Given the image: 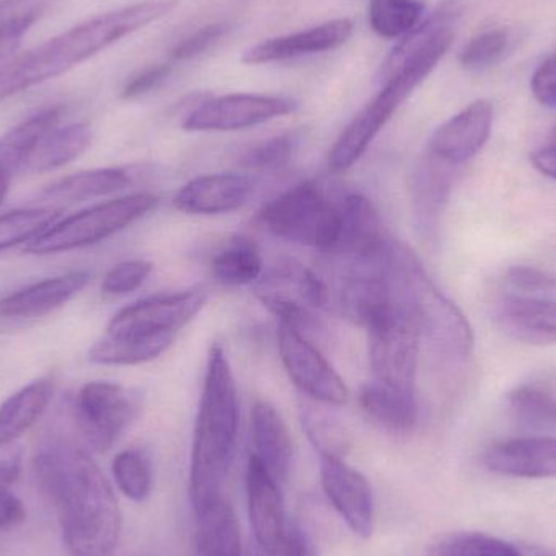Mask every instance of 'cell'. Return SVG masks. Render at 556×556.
I'll list each match as a JSON object with an SVG mask.
<instances>
[{
    "instance_id": "obj_27",
    "label": "cell",
    "mask_w": 556,
    "mask_h": 556,
    "mask_svg": "<svg viewBox=\"0 0 556 556\" xmlns=\"http://www.w3.org/2000/svg\"><path fill=\"white\" fill-rule=\"evenodd\" d=\"M359 405L368 420L391 434H407L417 427V392H404L378 381L359 389Z\"/></svg>"
},
{
    "instance_id": "obj_3",
    "label": "cell",
    "mask_w": 556,
    "mask_h": 556,
    "mask_svg": "<svg viewBox=\"0 0 556 556\" xmlns=\"http://www.w3.org/2000/svg\"><path fill=\"white\" fill-rule=\"evenodd\" d=\"M238 428L240 401L233 369L224 346L215 343L208 352L192 441L189 500L194 513L224 496L222 492L233 463Z\"/></svg>"
},
{
    "instance_id": "obj_44",
    "label": "cell",
    "mask_w": 556,
    "mask_h": 556,
    "mask_svg": "<svg viewBox=\"0 0 556 556\" xmlns=\"http://www.w3.org/2000/svg\"><path fill=\"white\" fill-rule=\"evenodd\" d=\"M153 266L149 261H126L116 264L103 278L101 291L110 296H123L139 290L149 277L152 276Z\"/></svg>"
},
{
    "instance_id": "obj_52",
    "label": "cell",
    "mask_w": 556,
    "mask_h": 556,
    "mask_svg": "<svg viewBox=\"0 0 556 556\" xmlns=\"http://www.w3.org/2000/svg\"><path fill=\"white\" fill-rule=\"evenodd\" d=\"M254 556H269L264 554V552H261L260 548H256V552H254Z\"/></svg>"
},
{
    "instance_id": "obj_11",
    "label": "cell",
    "mask_w": 556,
    "mask_h": 556,
    "mask_svg": "<svg viewBox=\"0 0 556 556\" xmlns=\"http://www.w3.org/2000/svg\"><path fill=\"white\" fill-rule=\"evenodd\" d=\"M459 12L457 2H446L404 36L382 65L381 85L401 74H414L425 80L453 46L454 23Z\"/></svg>"
},
{
    "instance_id": "obj_12",
    "label": "cell",
    "mask_w": 556,
    "mask_h": 556,
    "mask_svg": "<svg viewBox=\"0 0 556 556\" xmlns=\"http://www.w3.org/2000/svg\"><path fill=\"white\" fill-rule=\"evenodd\" d=\"M298 110L291 98L235 93L202 101L182 121L188 132H233L261 126Z\"/></svg>"
},
{
    "instance_id": "obj_4",
    "label": "cell",
    "mask_w": 556,
    "mask_h": 556,
    "mask_svg": "<svg viewBox=\"0 0 556 556\" xmlns=\"http://www.w3.org/2000/svg\"><path fill=\"white\" fill-rule=\"evenodd\" d=\"M394 264L402 296L417 320L421 337L444 358L454 362L469 358L476 339L463 311L428 276L417 254L399 241L394 243Z\"/></svg>"
},
{
    "instance_id": "obj_23",
    "label": "cell",
    "mask_w": 556,
    "mask_h": 556,
    "mask_svg": "<svg viewBox=\"0 0 556 556\" xmlns=\"http://www.w3.org/2000/svg\"><path fill=\"white\" fill-rule=\"evenodd\" d=\"M62 113V106L45 108L0 136V205L9 194L13 176L26 168L41 140L58 127Z\"/></svg>"
},
{
    "instance_id": "obj_28",
    "label": "cell",
    "mask_w": 556,
    "mask_h": 556,
    "mask_svg": "<svg viewBox=\"0 0 556 556\" xmlns=\"http://www.w3.org/2000/svg\"><path fill=\"white\" fill-rule=\"evenodd\" d=\"M195 548L199 556H244L237 515L224 496L195 511Z\"/></svg>"
},
{
    "instance_id": "obj_37",
    "label": "cell",
    "mask_w": 556,
    "mask_h": 556,
    "mask_svg": "<svg viewBox=\"0 0 556 556\" xmlns=\"http://www.w3.org/2000/svg\"><path fill=\"white\" fill-rule=\"evenodd\" d=\"M509 410L522 427L556 430V394L538 384H521L508 395Z\"/></svg>"
},
{
    "instance_id": "obj_40",
    "label": "cell",
    "mask_w": 556,
    "mask_h": 556,
    "mask_svg": "<svg viewBox=\"0 0 556 556\" xmlns=\"http://www.w3.org/2000/svg\"><path fill=\"white\" fill-rule=\"evenodd\" d=\"M301 134L298 130L278 134L248 149L240 165L250 172L276 173L287 168L300 152Z\"/></svg>"
},
{
    "instance_id": "obj_5",
    "label": "cell",
    "mask_w": 556,
    "mask_h": 556,
    "mask_svg": "<svg viewBox=\"0 0 556 556\" xmlns=\"http://www.w3.org/2000/svg\"><path fill=\"white\" fill-rule=\"evenodd\" d=\"M260 222L280 240L330 254L339 237V198L330 199L319 182H300L264 205Z\"/></svg>"
},
{
    "instance_id": "obj_10",
    "label": "cell",
    "mask_w": 556,
    "mask_h": 556,
    "mask_svg": "<svg viewBox=\"0 0 556 556\" xmlns=\"http://www.w3.org/2000/svg\"><path fill=\"white\" fill-rule=\"evenodd\" d=\"M417 75L401 74L382 85L381 91L353 117L352 123L340 134L329 153V169L345 173L356 165L391 119L392 114L410 97L421 84Z\"/></svg>"
},
{
    "instance_id": "obj_25",
    "label": "cell",
    "mask_w": 556,
    "mask_h": 556,
    "mask_svg": "<svg viewBox=\"0 0 556 556\" xmlns=\"http://www.w3.org/2000/svg\"><path fill=\"white\" fill-rule=\"evenodd\" d=\"M457 168L425 155L412 176V204L417 228L425 238H434L450 199Z\"/></svg>"
},
{
    "instance_id": "obj_7",
    "label": "cell",
    "mask_w": 556,
    "mask_h": 556,
    "mask_svg": "<svg viewBox=\"0 0 556 556\" xmlns=\"http://www.w3.org/2000/svg\"><path fill=\"white\" fill-rule=\"evenodd\" d=\"M372 381L404 392L415 391L421 333L404 298L366 327Z\"/></svg>"
},
{
    "instance_id": "obj_47",
    "label": "cell",
    "mask_w": 556,
    "mask_h": 556,
    "mask_svg": "<svg viewBox=\"0 0 556 556\" xmlns=\"http://www.w3.org/2000/svg\"><path fill=\"white\" fill-rule=\"evenodd\" d=\"M532 97L548 110H556V52L548 55L531 78Z\"/></svg>"
},
{
    "instance_id": "obj_15",
    "label": "cell",
    "mask_w": 556,
    "mask_h": 556,
    "mask_svg": "<svg viewBox=\"0 0 556 556\" xmlns=\"http://www.w3.org/2000/svg\"><path fill=\"white\" fill-rule=\"evenodd\" d=\"M319 473L327 500L350 531L362 539L371 538L375 498L366 477L336 457H320Z\"/></svg>"
},
{
    "instance_id": "obj_21",
    "label": "cell",
    "mask_w": 556,
    "mask_h": 556,
    "mask_svg": "<svg viewBox=\"0 0 556 556\" xmlns=\"http://www.w3.org/2000/svg\"><path fill=\"white\" fill-rule=\"evenodd\" d=\"M490 472L515 479H556V438H518L493 444L483 454Z\"/></svg>"
},
{
    "instance_id": "obj_20",
    "label": "cell",
    "mask_w": 556,
    "mask_h": 556,
    "mask_svg": "<svg viewBox=\"0 0 556 556\" xmlns=\"http://www.w3.org/2000/svg\"><path fill=\"white\" fill-rule=\"evenodd\" d=\"M353 33L350 18L330 20L323 25L313 26L293 35L278 36L253 46L243 55L244 64L261 65L270 62L288 61L303 55L320 54L333 51L349 41Z\"/></svg>"
},
{
    "instance_id": "obj_35",
    "label": "cell",
    "mask_w": 556,
    "mask_h": 556,
    "mask_svg": "<svg viewBox=\"0 0 556 556\" xmlns=\"http://www.w3.org/2000/svg\"><path fill=\"white\" fill-rule=\"evenodd\" d=\"M424 13L425 3L421 0H371L368 23L381 38L399 39L424 22Z\"/></svg>"
},
{
    "instance_id": "obj_9",
    "label": "cell",
    "mask_w": 556,
    "mask_h": 556,
    "mask_svg": "<svg viewBox=\"0 0 556 556\" xmlns=\"http://www.w3.org/2000/svg\"><path fill=\"white\" fill-rule=\"evenodd\" d=\"M142 395L110 381H91L75 395L74 418L85 443L94 453H106L136 420Z\"/></svg>"
},
{
    "instance_id": "obj_41",
    "label": "cell",
    "mask_w": 556,
    "mask_h": 556,
    "mask_svg": "<svg viewBox=\"0 0 556 556\" xmlns=\"http://www.w3.org/2000/svg\"><path fill=\"white\" fill-rule=\"evenodd\" d=\"M113 476L121 492L132 502H146L152 493V463L142 450L121 451L113 460Z\"/></svg>"
},
{
    "instance_id": "obj_16",
    "label": "cell",
    "mask_w": 556,
    "mask_h": 556,
    "mask_svg": "<svg viewBox=\"0 0 556 556\" xmlns=\"http://www.w3.org/2000/svg\"><path fill=\"white\" fill-rule=\"evenodd\" d=\"M247 493L257 548L269 556L280 555L288 529L280 483L254 454L248 460Z\"/></svg>"
},
{
    "instance_id": "obj_33",
    "label": "cell",
    "mask_w": 556,
    "mask_h": 556,
    "mask_svg": "<svg viewBox=\"0 0 556 556\" xmlns=\"http://www.w3.org/2000/svg\"><path fill=\"white\" fill-rule=\"evenodd\" d=\"M300 420L307 440L311 441L320 457L343 459L352 446L349 428L330 410V405L306 401L300 404Z\"/></svg>"
},
{
    "instance_id": "obj_6",
    "label": "cell",
    "mask_w": 556,
    "mask_h": 556,
    "mask_svg": "<svg viewBox=\"0 0 556 556\" xmlns=\"http://www.w3.org/2000/svg\"><path fill=\"white\" fill-rule=\"evenodd\" d=\"M156 204L159 198L152 192H136L101 202L52 225L26 244L25 251L33 256H48L93 247L146 217Z\"/></svg>"
},
{
    "instance_id": "obj_29",
    "label": "cell",
    "mask_w": 556,
    "mask_h": 556,
    "mask_svg": "<svg viewBox=\"0 0 556 556\" xmlns=\"http://www.w3.org/2000/svg\"><path fill=\"white\" fill-rule=\"evenodd\" d=\"M134 166H114L75 173L49 185L42 195L55 202H81L126 191L136 181Z\"/></svg>"
},
{
    "instance_id": "obj_51",
    "label": "cell",
    "mask_w": 556,
    "mask_h": 556,
    "mask_svg": "<svg viewBox=\"0 0 556 556\" xmlns=\"http://www.w3.org/2000/svg\"><path fill=\"white\" fill-rule=\"evenodd\" d=\"M521 556H556L554 548L539 547V545H519Z\"/></svg>"
},
{
    "instance_id": "obj_19",
    "label": "cell",
    "mask_w": 556,
    "mask_h": 556,
    "mask_svg": "<svg viewBox=\"0 0 556 556\" xmlns=\"http://www.w3.org/2000/svg\"><path fill=\"white\" fill-rule=\"evenodd\" d=\"M90 278L88 270H71L26 285L0 298V320L36 319L54 313L74 300L90 283Z\"/></svg>"
},
{
    "instance_id": "obj_32",
    "label": "cell",
    "mask_w": 556,
    "mask_h": 556,
    "mask_svg": "<svg viewBox=\"0 0 556 556\" xmlns=\"http://www.w3.org/2000/svg\"><path fill=\"white\" fill-rule=\"evenodd\" d=\"M93 130L88 124L74 123L55 127L39 143L25 169L31 173H49L68 165L90 149Z\"/></svg>"
},
{
    "instance_id": "obj_42",
    "label": "cell",
    "mask_w": 556,
    "mask_h": 556,
    "mask_svg": "<svg viewBox=\"0 0 556 556\" xmlns=\"http://www.w3.org/2000/svg\"><path fill=\"white\" fill-rule=\"evenodd\" d=\"M22 473V454L18 450L0 456V531L22 525L26 518L25 505L13 495L12 486Z\"/></svg>"
},
{
    "instance_id": "obj_39",
    "label": "cell",
    "mask_w": 556,
    "mask_h": 556,
    "mask_svg": "<svg viewBox=\"0 0 556 556\" xmlns=\"http://www.w3.org/2000/svg\"><path fill=\"white\" fill-rule=\"evenodd\" d=\"M428 556H521V547L483 532H453L438 539Z\"/></svg>"
},
{
    "instance_id": "obj_50",
    "label": "cell",
    "mask_w": 556,
    "mask_h": 556,
    "mask_svg": "<svg viewBox=\"0 0 556 556\" xmlns=\"http://www.w3.org/2000/svg\"><path fill=\"white\" fill-rule=\"evenodd\" d=\"M531 163L542 175L556 181V137L531 153Z\"/></svg>"
},
{
    "instance_id": "obj_31",
    "label": "cell",
    "mask_w": 556,
    "mask_h": 556,
    "mask_svg": "<svg viewBox=\"0 0 556 556\" xmlns=\"http://www.w3.org/2000/svg\"><path fill=\"white\" fill-rule=\"evenodd\" d=\"M176 333L155 336H116L104 333L88 352L94 365L136 366L162 356L175 342Z\"/></svg>"
},
{
    "instance_id": "obj_38",
    "label": "cell",
    "mask_w": 556,
    "mask_h": 556,
    "mask_svg": "<svg viewBox=\"0 0 556 556\" xmlns=\"http://www.w3.org/2000/svg\"><path fill=\"white\" fill-rule=\"evenodd\" d=\"M49 0H0V64L18 49L23 36L41 18Z\"/></svg>"
},
{
    "instance_id": "obj_14",
    "label": "cell",
    "mask_w": 556,
    "mask_h": 556,
    "mask_svg": "<svg viewBox=\"0 0 556 556\" xmlns=\"http://www.w3.org/2000/svg\"><path fill=\"white\" fill-rule=\"evenodd\" d=\"M207 300L205 287L146 298L121 309L108 324L106 332L116 336L176 333L201 313Z\"/></svg>"
},
{
    "instance_id": "obj_49",
    "label": "cell",
    "mask_w": 556,
    "mask_h": 556,
    "mask_svg": "<svg viewBox=\"0 0 556 556\" xmlns=\"http://www.w3.org/2000/svg\"><path fill=\"white\" fill-rule=\"evenodd\" d=\"M281 556H317L309 535L298 525H290L285 535Z\"/></svg>"
},
{
    "instance_id": "obj_43",
    "label": "cell",
    "mask_w": 556,
    "mask_h": 556,
    "mask_svg": "<svg viewBox=\"0 0 556 556\" xmlns=\"http://www.w3.org/2000/svg\"><path fill=\"white\" fill-rule=\"evenodd\" d=\"M509 46V33L505 28L489 29L473 36L459 54V62L467 71H483L498 62Z\"/></svg>"
},
{
    "instance_id": "obj_1",
    "label": "cell",
    "mask_w": 556,
    "mask_h": 556,
    "mask_svg": "<svg viewBox=\"0 0 556 556\" xmlns=\"http://www.w3.org/2000/svg\"><path fill=\"white\" fill-rule=\"evenodd\" d=\"M33 472L58 511L71 555H113L123 516L110 482L90 454L71 441L51 440L36 454Z\"/></svg>"
},
{
    "instance_id": "obj_24",
    "label": "cell",
    "mask_w": 556,
    "mask_h": 556,
    "mask_svg": "<svg viewBox=\"0 0 556 556\" xmlns=\"http://www.w3.org/2000/svg\"><path fill=\"white\" fill-rule=\"evenodd\" d=\"M496 323L509 337L531 345L556 343V300L508 296L496 306Z\"/></svg>"
},
{
    "instance_id": "obj_17",
    "label": "cell",
    "mask_w": 556,
    "mask_h": 556,
    "mask_svg": "<svg viewBox=\"0 0 556 556\" xmlns=\"http://www.w3.org/2000/svg\"><path fill=\"white\" fill-rule=\"evenodd\" d=\"M493 117L495 111L489 100L473 101L434 130L428 142V155L459 168L489 142Z\"/></svg>"
},
{
    "instance_id": "obj_18",
    "label": "cell",
    "mask_w": 556,
    "mask_h": 556,
    "mask_svg": "<svg viewBox=\"0 0 556 556\" xmlns=\"http://www.w3.org/2000/svg\"><path fill=\"white\" fill-rule=\"evenodd\" d=\"M256 179L240 173H212L186 182L173 204L188 215H224L240 211L253 198Z\"/></svg>"
},
{
    "instance_id": "obj_22",
    "label": "cell",
    "mask_w": 556,
    "mask_h": 556,
    "mask_svg": "<svg viewBox=\"0 0 556 556\" xmlns=\"http://www.w3.org/2000/svg\"><path fill=\"white\" fill-rule=\"evenodd\" d=\"M339 237L329 254L333 260L368 256L389 240L382 233L378 211L365 195L356 192L342 195L339 198Z\"/></svg>"
},
{
    "instance_id": "obj_2",
    "label": "cell",
    "mask_w": 556,
    "mask_h": 556,
    "mask_svg": "<svg viewBox=\"0 0 556 556\" xmlns=\"http://www.w3.org/2000/svg\"><path fill=\"white\" fill-rule=\"evenodd\" d=\"M176 0H149L78 23L0 67V103L64 75L126 36L175 12Z\"/></svg>"
},
{
    "instance_id": "obj_34",
    "label": "cell",
    "mask_w": 556,
    "mask_h": 556,
    "mask_svg": "<svg viewBox=\"0 0 556 556\" xmlns=\"http://www.w3.org/2000/svg\"><path fill=\"white\" fill-rule=\"evenodd\" d=\"M212 276L224 287L254 285L264 274L260 248L251 238L237 237L215 254Z\"/></svg>"
},
{
    "instance_id": "obj_30",
    "label": "cell",
    "mask_w": 556,
    "mask_h": 556,
    "mask_svg": "<svg viewBox=\"0 0 556 556\" xmlns=\"http://www.w3.org/2000/svg\"><path fill=\"white\" fill-rule=\"evenodd\" d=\"M54 395L51 378L36 379L10 395L0 405V446H9L23 437L45 414Z\"/></svg>"
},
{
    "instance_id": "obj_8",
    "label": "cell",
    "mask_w": 556,
    "mask_h": 556,
    "mask_svg": "<svg viewBox=\"0 0 556 556\" xmlns=\"http://www.w3.org/2000/svg\"><path fill=\"white\" fill-rule=\"evenodd\" d=\"M257 300L276 314L280 324L307 336L320 329L323 313L330 306L327 281L293 260L280 261L254 283Z\"/></svg>"
},
{
    "instance_id": "obj_46",
    "label": "cell",
    "mask_w": 556,
    "mask_h": 556,
    "mask_svg": "<svg viewBox=\"0 0 556 556\" xmlns=\"http://www.w3.org/2000/svg\"><path fill=\"white\" fill-rule=\"evenodd\" d=\"M173 67L169 64H155L150 67L143 68L139 74L134 75L121 91L123 100H137V98L146 97L152 93L156 88L162 87L169 75H172Z\"/></svg>"
},
{
    "instance_id": "obj_26",
    "label": "cell",
    "mask_w": 556,
    "mask_h": 556,
    "mask_svg": "<svg viewBox=\"0 0 556 556\" xmlns=\"http://www.w3.org/2000/svg\"><path fill=\"white\" fill-rule=\"evenodd\" d=\"M251 437L254 456L266 466L278 483L288 479L293 459L290 431L280 412L273 404L260 401L251 412Z\"/></svg>"
},
{
    "instance_id": "obj_36",
    "label": "cell",
    "mask_w": 556,
    "mask_h": 556,
    "mask_svg": "<svg viewBox=\"0 0 556 556\" xmlns=\"http://www.w3.org/2000/svg\"><path fill=\"white\" fill-rule=\"evenodd\" d=\"M62 211L59 207L18 208L0 215V253L29 244L58 224Z\"/></svg>"
},
{
    "instance_id": "obj_45",
    "label": "cell",
    "mask_w": 556,
    "mask_h": 556,
    "mask_svg": "<svg viewBox=\"0 0 556 556\" xmlns=\"http://www.w3.org/2000/svg\"><path fill=\"white\" fill-rule=\"evenodd\" d=\"M231 25L227 22L208 23L204 28L192 33L188 38L172 49V59L176 62L192 61L199 55L205 54L208 49L217 46L225 36L230 33Z\"/></svg>"
},
{
    "instance_id": "obj_48",
    "label": "cell",
    "mask_w": 556,
    "mask_h": 556,
    "mask_svg": "<svg viewBox=\"0 0 556 556\" xmlns=\"http://www.w3.org/2000/svg\"><path fill=\"white\" fill-rule=\"evenodd\" d=\"M506 280H508L513 287L518 288V290L532 291V293H538V291H551L556 288L554 277L542 273L541 269L529 266L511 267V269L508 270Z\"/></svg>"
},
{
    "instance_id": "obj_13",
    "label": "cell",
    "mask_w": 556,
    "mask_h": 556,
    "mask_svg": "<svg viewBox=\"0 0 556 556\" xmlns=\"http://www.w3.org/2000/svg\"><path fill=\"white\" fill-rule=\"evenodd\" d=\"M278 352L293 384L311 401L340 407L349 401V388L319 349L294 327L278 326Z\"/></svg>"
}]
</instances>
